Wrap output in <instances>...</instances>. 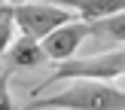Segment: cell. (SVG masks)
<instances>
[{
    "label": "cell",
    "instance_id": "cell-2",
    "mask_svg": "<svg viewBox=\"0 0 125 110\" xmlns=\"http://www.w3.org/2000/svg\"><path fill=\"white\" fill-rule=\"evenodd\" d=\"M125 73V49H113V52H98V55H85V58H67L55 67V73L40 83V89L52 83H61V79H119ZM40 89H34V95Z\"/></svg>",
    "mask_w": 125,
    "mask_h": 110
},
{
    "label": "cell",
    "instance_id": "cell-6",
    "mask_svg": "<svg viewBox=\"0 0 125 110\" xmlns=\"http://www.w3.org/2000/svg\"><path fill=\"white\" fill-rule=\"evenodd\" d=\"M52 3L73 9L76 18H83V22H98V18H107L125 9V0H52Z\"/></svg>",
    "mask_w": 125,
    "mask_h": 110
},
{
    "label": "cell",
    "instance_id": "cell-10",
    "mask_svg": "<svg viewBox=\"0 0 125 110\" xmlns=\"http://www.w3.org/2000/svg\"><path fill=\"white\" fill-rule=\"evenodd\" d=\"M6 3H12V6H15V3H24V0H6Z\"/></svg>",
    "mask_w": 125,
    "mask_h": 110
},
{
    "label": "cell",
    "instance_id": "cell-3",
    "mask_svg": "<svg viewBox=\"0 0 125 110\" xmlns=\"http://www.w3.org/2000/svg\"><path fill=\"white\" fill-rule=\"evenodd\" d=\"M73 18H76L73 9L58 6V3H52V0H40V3L24 0V3H15V6H12V22H15V28L21 31V34L37 37V40H43V37L52 34L58 24L73 22Z\"/></svg>",
    "mask_w": 125,
    "mask_h": 110
},
{
    "label": "cell",
    "instance_id": "cell-1",
    "mask_svg": "<svg viewBox=\"0 0 125 110\" xmlns=\"http://www.w3.org/2000/svg\"><path fill=\"white\" fill-rule=\"evenodd\" d=\"M125 110V89H116L107 79H73V86L49 98L37 95L24 110Z\"/></svg>",
    "mask_w": 125,
    "mask_h": 110
},
{
    "label": "cell",
    "instance_id": "cell-8",
    "mask_svg": "<svg viewBox=\"0 0 125 110\" xmlns=\"http://www.w3.org/2000/svg\"><path fill=\"white\" fill-rule=\"evenodd\" d=\"M15 40V22H12V3L0 6V58L6 55V49Z\"/></svg>",
    "mask_w": 125,
    "mask_h": 110
},
{
    "label": "cell",
    "instance_id": "cell-9",
    "mask_svg": "<svg viewBox=\"0 0 125 110\" xmlns=\"http://www.w3.org/2000/svg\"><path fill=\"white\" fill-rule=\"evenodd\" d=\"M9 67L6 70H0V110H18L15 107V98H12V92H9Z\"/></svg>",
    "mask_w": 125,
    "mask_h": 110
},
{
    "label": "cell",
    "instance_id": "cell-11",
    "mask_svg": "<svg viewBox=\"0 0 125 110\" xmlns=\"http://www.w3.org/2000/svg\"><path fill=\"white\" fill-rule=\"evenodd\" d=\"M3 3H6V0H0V6H3Z\"/></svg>",
    "mask_w": 125,
    "mask_h": 110
},
{
    "label": "cell",
    "instance_id": "cell-5",
    "mask_svg": "<svg viewBox=\"0 0 125 110\" xmlns=\"http://www.w3.org/2000/svg\"><path fill=\"white\" fill-rule=\"evenodd\" d=\"M43 61H49L46 52H43V43L31 34L15 37L12 46L6 49V67L9 70H31V67H40Z\"/></svg>",
    "mask_w": 125,
    "mask_h": 110
},
{
    "label": "cell",
    "instance_id": "cell-7",
    "mask_svg": "<svg viewBox=\"0 0 125 110\" xmlns=\"http://www.w3.org/2000/svg\"><path fill=\"white\" fill-rule=\"evenodd\" d=\"M92 37H104V40H113V43H125V9L113 12V15H107V18L92 22Z\"/></svg>",
    "mask_w": 125,
    "mask_h": 110
},
{
    "label": "cell",
    "instance_id": "cell-4",
    "mask_svg": "<svg viewBox=\"0 0 125 110\" xmlns=\"http://www.w3.org/2000/svg\"><path fill=\"white\" fill-rule=\"evenodd\" d=\"M92 37V22H83V18H73V22H64L52 31V34L43 37V52H46L49 61H67L76 55V49L83 46L85 40Z\"/></svg>",
    "mask_w": 125,
    "mask_h": 110
},
{
    "label": "cell",
    "instance_id": "cell-12",
    "mask_svg": "<svg viewBox=\"0 0 125 110\" xmlns=\"http://www.w3.org/2000/svg\"><path fill=\"white\" fill-rule=\"evenodd\" d=\"M122 77H125V73H122Z\"/></svg>",
    "mask_w": 125,
    "mask_h": 110
}]
</instances>
